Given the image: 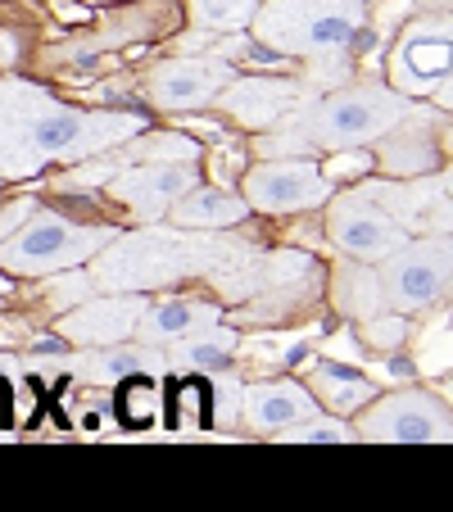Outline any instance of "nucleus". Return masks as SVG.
<instances>
[{"mask_svg":"<svg viewBox=\"0 0 453 512\" xmlns=\"http://www.w3.org/2000/svg\"><path fill=\"white\" fill-rule=\"evenodd\" d=\"M136 132H145L141 114H82V109H59L37 87L19 82V100L10 114V132L0 145V173L32 177L41 164L55 159H96L105 150L127 145Z\"/></svg>","mask_w":453,"mask_h":512,"instance_id":"nucleus-1","label":"nucleus"},{"mask_svg":"<svg viewBox=\"0 0 453 512\" xmlns=\"http://www.w3.org/2000/svg\"><path fill=\"white\" fill-rule=\"evenodd\" d=\"M417 109L404 91L381 87V82H345L322 96L304 100L290 118L268 127L263 136V155H340V150H363L381 141L395 123H404Z\"/></svg>","mask_w":453,"mask_h":512,"instance_id":"nucleus-2","label":"nucleus"},{"mask_svg":"<svg viewBox=\"0 0 453 512\" xmlns=\"http://www.w3.org/2000/svg\"><path fill=\"white\" fill-rule=\"evenodd\" d=\"M367 23V0H263L254 37L272 55H345Z\"/></svg>","mask_w":453,"mask_h":512,"instance_id":"nucleus-3","label":"nucleus"},{"mask_svg":"<svg viewBox=\"0 0 453 512\" xmlns=\"http://www.w3.org/2000/svg\"><path fill=\"white\" fill-rule=\"evenodd\" d=\"M386 304L399 313H426L453 300V232L408 236L386 263H376Z\"/></svg>","mask_w":453,"mask_h":512,"instance_id":"nucleus-4","label":"nucleus"},{"mask_svg":"<svg viewBox=\"0 0 453 512\" xmlns=\"http://www.w3.org/2000/svg\"><path fill=\"white\" fill-rule=\"evenodd\" d=\"M109 241H114L109 227H82L59 218V213H37L19 236L0 241V268L19 272V277H50V272L96 259Z\"/></svg>","mask_w":453,"mask_h":512,"instance_id":"nucleus-5","label":"nucleus"},{"mask_svg":"<svg viewBox=\"0 0 453 512\" xmlns=\"http://www.w3.org/2000/svg\"><path fill=\"white\" fill-rule=\"evenodd\" d=\"M367 445H453V408L440 395L417 386H399L376 395L354 422Z\"/></svg>","mask_w":453,"mask_h":512,"instance_id":"nucleus-6","label":"nucleus"},{"mask_svg":"<svg viewBox=\"0 0 453 512\" xmlns=\"http://www.w3.org/2000/svg\"><path fill=\"white\" fill-rule=\"evenodd\" d=\"M453 78V14H422L404 23L390 50V87L408 100H431Z\"/></svg>","mask_w":453,"mask_h":512,"instance_id":"nucleus-7","label":"nucleus"},{"mask_svg":"<svg viewBox=\"0 0 453 512\" xmlns=\"http://www.w3.org/2000/svg\"><path fill=\"white\" fill-rule=\"evenodd\" d=\"M327 236L345 259L386 263L408 241V227L395 223L363 186H354V191H340L336 200H327Z\"/></svg>","mask_w":453,"mask_h":512,"instance_id":"nucleus-8","label":"nucleus"},{"mask_svg":"<svg viewBox=\"0 0 453 512\" xmlns=\"http://www.w3.org/2000/svg\"><path fill=\"white\" fill-rule=\"evenodd\" d=\"M381 209L408 227V236L426 232H453V164L431 168L417 177H381V182H363Z\"/></svg>","mask_w":453,"mask_h":512,"instance_id":"nucleus-9","label":"nucleus"},{"mask_svg":"<svg viewBox=\"0 0 453 512\" xmlns=\"http://www.w3.org/2000/svg\"><path fill=\"white\" fill-rule=\"evenodd\" d=\"M331 200V177L309 155H268L245 173V204L263 213H299Z\"/></svg>","mask_w":453,"mask_h":512,"instance_id":"nucleus-10","label":"nucleus"},{"mask_svg":"<svg viewBox=\"0 0 453 512\" xmlns=\"http://www.w3.org/2000/svg\"><path fill=\"white\" fill-rule=\"evenodd\" d=\"M236 82V64L222 55H191V59H168L150 73L145 91L159 109H200L218 100L222 91Z\"/></svg>","mask_w":453,"mask_h":512,"instance_id":"nucleus-11","label":"nucleus"},{"mask_svg":"<svg viewBox=\"0 0 453 512\" xmlns=\"http://www.w3.org/2000/svg\"><path fill=\"white\" fill-rule=\"evenodd\" d=\"M195 186V159H141V164L114 173L109 191L136 213V218H159L173 209Z\"/></svg>","mask_w":453,"mask_h":512,"instance_id":"nucleus-12","label":"nucleus"},{"mask_svg":"<svg viewBox=\"0 0 453 512\" xmlns=\"http://www.w3.org/2000/svg\"><path fill=\"white\" fill-rule=\"evenodd\" d=\"M318 91L309 82H290V78H236L232 87L218 96V105L236 118V123L268 132L281 118H290L304 100H313Z\"/></svg>","mask_w":453,"mask_h":512,"instance_id":"nucleus-13","label":"nucleus"},{"mask_svg":"<svg viewBox=\"0 0 453 512\" xmlns=\"http://www.w3.org/2000/svg\"><path fill=\"white\" fill-rule=\"evenodd\" d=\"M145 295L141 290H123V295H109V300H91L82 309H73L64 318V336L68 340H82V345H118V340L136 336L145 318Z\"/></svg>","mask_w":453,"mask_h":512,"instance_id":"nucleus-14","label":"nucleus"},{"mask_svg":"<svg viewBox=\"0 0 453 512\" xmlns=\"http://www.w3.org/2000/svg\"><path fill=\"white\" fill-rule=\"evenodd\" d=\"M241 413H245V422H250L254 431L277 435V431H286V426L304 422V417L322 413V404H318V395L309 390V381L277 377V381H259V386L245 390Z\"/></svg>","mask_w":453,"mask_h":512,"instance_id":"nucleus-15","label":"nucleus"},{"mask_svg":"<svg viewBox=\"0 0 453 512\" xmlns=\"http://www.w3.org/2000/svg\"><path fill=\"white\" fill-rule=\"evenodd\" d=\"M440 164V136H435L431 118L422 109L395 123L386 136H381V168L390 177H417V173H431Z\"/></svg>","mask_w":453,"mask_h":512,"instance_id":"nucleus-16","label":"nucleus"},{"mask_svg":"<svg viewBox=\"0 0 453 512\" xmlns=\"http://www.w3.org/2000/svg\"><path fill=\"white\" fill-rule=\"evenodd\" d=\"M218 318H222L218 304H204V300H159L155 309H145L136 336H141L145 345H177V340H186V336H195V331L213 327Z\"/></svg>","mask_w":453,"mask_h":512,"instance_id":"nucleus-17","label":"nucleus"},{"mask_svg":"<svg viewBox=\"0 0 453 512\" xmlns=\"http://www.w3.org/2000/svg\"><path fill=\"white\" fill-rule=\"evenodd\" d=\"M245 213H250V204L241 195L222 191V186H200V191L191 186L173 204V223L186 227V232H218V227H236Z\"/></svg>","mask_w":453,"mask_h":512,"instance_id":"nucleus-18","label":"nucleus"},{"mask_svg":"<svg viewBox=\"0 0 453 512\" xmlns=\"http://www.w3.org/2000/svg\"><path fill=\"white\" fill-rule=\"evenodd\" d=\"M309 390L318 395V404L327 408V413H336V417L363 413V408L381 395L372 377L345 368V363H318V368H313V377H309Z\"/></svg>","mask_w":453,"mask_h":512,"instance_id":"nucleus-19","label":"nucleus"},{"mask_svg":"<svg viewBox=\"0 0 453 512\" xmlns=\"http://www.w3.org/2000/svg\"><path fill=\"white\" fill-rule=\"evenodd\" d=\"M336 309L345 313V318H372V313L390 309L386 304V290H381V272H376V263H358L349 259L345 268L336 272Z\"/></svg>","mask_w":453,"mask_h":512,"instance_id":"nucleus-20","label":"nucleus"},{"mask_svg":"<svg viewBox=\"0 0 453 512\" xmlns=\"http://www.w3.org/2000/svg\"><path fill=\"white\" fill-rule=\"evenodd\" d=\"M236 345H241V336H236L232 327L213 322V327L177 340L173 354H168V363H173V368H222V363L236 354Z\"/></svg>","mask_w":453,"mask_h":512,"instance_id":"nucleus-21","label":"nucleus"},{"mask_svg":"<svg viewBox=\"0 0 453 512\" xmlns=\"http://www.w3.org/2000/svg\"><path fill=\"white\" fill-rule=\"evenodd\" d=\"M159 404H164V395H159V386L150 377H123L118 381V422L127 426V431H145V426H155L159 417Z\"/></svg>","mask_w":453,"mask_h":512,"instance_id":"nucleus-22","label":"nucleus"},{"mask_svg":"<svg viewBox=\"0 0 453 512\" xmlns=\"http://www.w3.org/2000/svg\"><path fill=\"white\" fill-rule=\"evenodd\" d=\"M272 440H281V445H345V440H358L354 426H345V417L336 413H313L304 417V422L286 426V431H277Z\"/></svg>","mask_w":453,"mask_h":512,"instance_id":"nucleus-23","label":"nucleus"},{"mask_svg":"<svg viewBox=\"0 0 453 512\" xmlns=\"http://www.w3.org/2000/svg\"><path fill=\"white\" fill-rule=\"evenodd\" d=\"M259 0H191V19L209 32H236L254 23Z\"/></svg>","mask_w":453,"mask_h":512,"instance_id":"nucleus-24","label":"nucleus"},{"mask_svg":"<svg viewBox=\"0 0 453 512\" xmlns=\"http://www.w3.org/2000/svg\"><path fill=\"white\" fill-rule=\"evenodd\" d=\"M159 354H150V349H105V354H91L87 363H82V377L87 381H123L132 377V372L150 368Z\"/></svg>","mask_w":453,"mask_h":512,"instance_id":"nucleus-25","label":"nucleus"},{"mask_svg":"<svg viewBox=\"0 0 453 512\" xmlns=\"http://www.w3.org/2000/svg\"><path fill=\"white\" fill-rule=\"evenodd\" d=\"M363 340L372 349H395L408 340V313L399 309H381L372 318H363Z\"/></svg>","mask_w":453,"mask_h":512,"instance_id":"nucleus-26","label":"nucleus"},{"mask_svg":"<svg viewBox=\"0 0 453 512\" xmlns=\"http://www.w3.org/2000/svg\"><path fill=\"white\" fill-rule=\"evenodd\" d=\"M173 399H177V431H186V417H195V431H204L209 426V417H204V404H209V390L200 386V381H182V386L173 390Z\"/></svg>","mask_w":453,"mask_h":512,"instance_id":"nucleus-27","label":"nucleus"},{"mask_svg":"<svg viewBox=\"0 0 453 512\" xmlns=\"http://www.w3.org/2000/svg\"><path fill=\"white\" fill-rule=\"evenodd\" d=\"M241 399H245V390L236 386L232 377H227V381H218V386H213L209 404L218 408V417H227V422H236V417H241Z\"/></svg>","mask_w":453,"mask_h":512,"instance_id":"nucleus-28","label":"nucleus"},{"mask_svg":"<svg viewBox=\"0 0 453 512\" xmlns=\"http://www.w3.org/2000/svg\"><path fill=\"white\" fill-rule=\"evenodd\" d=\"M14 100H19V82H5V87H0V145H5V132H10Z\"/></svg>","mask_w":453,"mask_h":512,"instance_id":"nucleus-29","label":"nucleus"},{"mask_svg":"<svg viewBox=\"0 0 453 512\" xmlns=\"http://www.w3.org/2000/svg\"><path fill=\"white\" fill-rule=\"evenodd\" d=\"M28 213H32V204H28V200H23V204H10V209H5V218H0V232H5V227L14 232V227H19L23 218H28ZM0 241H5V236H0Z\"/></svg>","mask_w":453,"mask_h":512,"instance_id":"nucleus-30","label":"nucleus"},{"mask_svg":"<svg viewBox=\"0 0 453 512\" xmlns=\"http://www.w3.org/2000/svg\"><path fill=\"white\" fill-rule=\"evenodd\" d=\"M14 431V417H10V390L0 386V435Z\"/></svg>","mask_w":453,"mask_h":512,"instance_id":"nucleus-31","label":"nucleus"},{"mask_svg":"<svg viewBox=\"0 0 453 512\" xmlns=\"http://www.w3.org/2000/svg\"><path fill=\"white\" fill-rule=\"evenodd\" d=\"M431 100H435V109H440V114H453V78H449V82H444V87H440V91H435V96H431Z\"/></svg>","mask_w":453,"mask_h":512,"instance_id":"nucleus-32","label":"nucleus"}]
</instances>
